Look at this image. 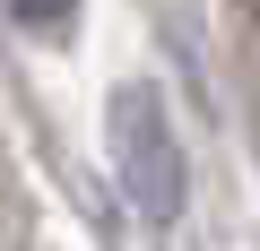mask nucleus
I'll return each instance as SVG.
<instances>
[{"label": "nucleus", "mask_w": 260, "mask_h": 251, "mask_svg": "<svg viewBox=\"0 0 260 251\" xmlns=\"http://www.w3.org/2000/svg\"><path fill=\"white\" fill-rule=\"evenodd\" d=\"M104 148H113V173L130 191V208H139L148 225H174L182 199H191V156L174 139V113L148 78H121L113 104H104Z\"/></svg>", "instance_id": "obj_1"}, {"label": "nucleus", "mask_w": 260, "mask_h": 251, "mask_svg": "<svg viewBox=\"0 0 260 251\" xmlns=\"http://www.w3.org/2000/svg\"><path fill=\"white\" fill-rule=\"evenodd\" d=\"M9 18H18L26 35H70V18H78V0H9Z\"/></svg>", "instance_id": "obj_2"}]
</instances>
